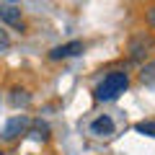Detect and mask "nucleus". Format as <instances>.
Returning a JSON list of instances; mask_svg holds the SVG:
<instances>
[{"label": "nucleus", "mask_w": 155, "mask_h": 155, "mask_svg": "<svg viewBox=\"0 0 155 155\" xmlns=\"http://www.w3.org/2000/svg\"><path fill=\"white\" fill-rule=\"evenodd\" d=\"M127 88H129L127 72L114 70V72H109V75L96 85V101H114V98H119Z\"/></svg>", "instance_id": "f257e3e1"}, {"label": "nucleus", "mask_w": 155, "mask_h": 155, "mask_svg": "<svg viewBox=\"0 0 155 155\" xmlns=\"http://www.w3.org/2000/svg\"><path fill=\"white\" fill-rule=\"evenodd\" d=\"M155 47V36L153 34H145V31H140V34H134L132 39H129V60H142L145 54H147L150 49H153Z\"/></svg>", "instance_id": "f03ea898"}, {"label": "nucleus", "mask_w": 155, "mask_h": 155, "mask_svg": "<svg viewBox=\"0 0 155 155\" xmlns=\"http://www.w3.org/2000/svg\"><path fill=\"white\" fill-rule=\"evenodd\" d=\"M28 127H31V122H28L26 114L13 116V119L5 122V127H3V132H0V140H3V142H13V140H18L21 134H26Z\"/></svg>", "instance_id": "7ed1b4c3"}, {"label": "nucleus", "mask_w": 155, "mask_h": 155, "mask_svg": "<svg viewBox=\"0 0 155 155\" xmlns=\"http://www.w3.org/2000/svg\"><path fill=\"white\" fill-rule=\"evenodd\" d=\"M0 21L23 31V18H21V8L18 5H5V3H0Z\"/></svg>", "instance_id": "20e7f679"}, {"label": "nucleus", "mask_w": 155, "mask_h": 155, "mask_svg": "<svg viewBox=\"0 0 155 155\" xmlns=\"http://www.w3.org/2000/svg\"><path fill=\"white\" fill-rule=\"evenodd\" d=\"M114 119H111L109 114H101L98 119H93V122H91V134H93V137H111V134H114Z\"/></svg>", "instance_id": "39448f33"}, {"label": "nucleus", "mask_w": 155, "mask_h": 155, "mask_svg": "<svg viewBox=\"0 0 155 155\" xmlns=\"http://www.w3.org/2000/svg\"><path fill=\"white\" fill-rule=\"evenodd\" d=\"M83 52V41H67V44H60L49 52V60H67V57H75Z\"/></svg>", "instance_id": "423d86ee"}, {"label": "nucleus", "mask_w": 155, "mask_h": 155, "mask_svg": "<svg viewBox=\"0 0 155 155\" xmlns=\"http://www.w3.org/2000/svg\"><path fill=\"white\" fill-rule=\"evenodd\" d=\"M8 101H11L13 109H26V106L31 104V93H28L26 88H13V91H11V98H8Z\"/></svg>", "instance_id": "0eeeda50"}, {"label": "nucleus", "mask_w": 155, "mask_h": 155, "mask_svg": "<svg viewBox=\"0 0 155 155\" xmlns=\"http://www.w3.org/2000/svg\"><path fill=\"white\" fill-rule=\"evenodd\" d=\"M26 134H31L34 140H41V142H47V140H49V124L41 122V119H36V122H31V127H28Z\"/></svg>", "instance_id": "6e6552de"}, {"label": "nucleus", "mask_w": 155, "mask_h": 155, "mask_svg": "<svg viewBox=\"0 0 155 155\" xmlns=\"http://www.w3.org/2000/svg\"><path fill=\"white\" fill-rule=\"evenodd\" d=\"M140 83L147 85V88H155V60L147 62V65L140 70Z\"/></svg>", "instance_id": "1a4fd4ad"}, {"label": "nucleus", "mask_w": 155, "mask_h": 155, "mask_svg": "<svg viewBox=\"0 0 155 155\" xmlns=\"http://www.w3.org/2000/svg\"><path fill=\"white\" fill-rule=\"evenodd\" d=\"M140 134H147V137H155V122H137L134 124Z\"/></svg>", "instance_id": "9d476101"}, {"label": "nucleus", "mask_w": 155, "mask_h": 155, "mask_svg": "<svg viewBox=\"0 0 155 155\" xmlns=\"http://www.w3.org/2000/svg\"><path fill=\"white\" fill-rule=\"evenodd\" d=\"M8 49H11V36L0 28V52H8Z\"/></svg>", "instance_id": "9b49d317"}, {"label": "nucleus", "mask_w": 155, "mask_h": 155, "mask_svg": "<svg viewBox=\"0 0 155 155\" xmlns=\"http://www.w3.org/2000/svg\"><path fill=\"white\" fill-rule=\"evenodd\" d=\"M147 23H150V26L155 28V5H153V8L147 11Z\"/></svg>", "instance_id": "f8f14e48"}, {"label": "nucleus", "mask_w": 155, "mask_h": 155, "mask_svg": "<svg viewBox=\"0 0 155 155\" xmlns=\"http://www.w3.org/2000/svg\"><path fill=\"white\" fill-rule=\"evenodd\" d=\"M8 3H16V0H8Z\"/></svg>", "instance_id": "ddd939ff"}, {"label": "nucleus", "mask_w": 155, "mask_h": 155, "mask_svg": "<svg viewBox=\"0 0 155 155\" xmlns=\"http://www.w3.org/2000/svg\"><path fill=\"white\" fill-rule=\"evenodd\" d=\"M0 155H3V150H0Z\"/></svg>", "instance_id": "4468645a"}]
</instances>
